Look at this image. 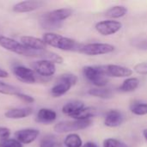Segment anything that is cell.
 <instances>
[{
    "instance_id": "7402d4cb",
    "label": "cell",
    "mask_w": 147,
    "mask_h": 147,
    "mask_svg": "<svg viewBox=\"0 0 147 147\" xmlns=\"http://www.w3.org/2000/svg\"><path fill=\"white\" fill-rule=\"evenodd\" d=\"M127 13V9L123 5H115L106 10L105 16L110 18H120L126 16Z\"/></svg>"
},
{
    "instance_id": "8fae6325",
    "label": "cell",
    "mask_w": 147,
    "mask_h": 147,
    "mask_svg": "<svg viewBox=\"0 0 147 147\" xmlns=\"http://www.w3.org/2000/svg\"><path fill=\"white\" fill-rule=\"evenodd\" d=\"M26 57H31V58H37L39 59H43V60H48L53 63H57V64H61L63 63V58L59 56V54L48 51L47 49L45 50H29L27 53Z\"/></svg>"
},
{
    "instance_id": "277c9868",
    "label": "cell",
    "mask_w": 147,
    "mask_h": 147,
    "mask_svg": "<svg viewBox=\"0 0 147 147\" xmlns=\"http://www.w3.org/2000/svg\"><path fill=\"white\" fill-rule=\"evenodd\" d=\"M78 82V77L71 73H65L60 75L56 84L51 89V95L53 97H59L66 94L70 89Z\"/></svg>"
},
{
    "instance_id": "4dcf8cb0",
    "label": "cell",
    "mask_w": 147,
    "mask_h": 147,
    "mask_svg": "<svg viewBox=\"0 0 147 147\" xmlns=\"http://www.w3.org/2000/svg\"><path fill=\"white\" fill-rule=\"evenodd\" d=\"M134 71L140 75H147V62L139 63L134 66Z\"/></svg>"
},
{
    "instance_id": "5bb4252c",
    "label": "cell",
    "mask_w": 147,
    "mask_h": 147,
    "mask_svg": "<svg viewBox=\"0 0 147 147\" xmlns=\"http://www.w3.org/2000/svg\"><path fill=\"white\" fill-rule=\"evenodd\" d=\"M20 42L28 49L29 50H45L47 48V44L42 39L34 37V36H28L24 35L20 38Z\"/></svg>"
},
{
    "instance_id": "4316f807",
    "label": "cell",
    "mask_w": 147,
    "mask_h": 147,
    "mask_svg": "<svg viewBox=\"0 0 147 147\" xmlns=\"http://www.w3.org/2000/svg\"><path fill=\"white\" fill-rule=\"evenodd\" d=\"M103 147H129L125 143L116 139H107L103 141Z\"/></svg>"
},
{
    "instance_id": "d6a6232c",
    "label": "cell",
    "mask_w": 147,
    "mask_h": 147,
    "mask_svg": "<svg viewBox=\"0 0 147 147\" xmlns=\"http://www.w3.org/2000/svg\"><path fill=\"white\" fill-rule=\"evenodd\" d=\"M9 77V73L8 71H6L5 70L0 68V78H6Z\"/></svg>"
},
{
    "instance_id": "4fadbf2b",
    "label": "cell",
    "mask_w": 147,
    "mask_h": 147,
    "mask_svg": "<svg viewBox=\"0 0 147 147\" xmlns=\"http://www.w3.org/2000/svg\"><path fill=\"white\" fill-rule=\"evenodd\" d=\"M104 71L107 77L113 78H127L133 74V70L130 68L117 65H103Z\"/></svg>"
},
{
    "instance_id": "8992f818",
    "label": "cell",
    "mask_w": 147,
    "mask_h": 147,
    "mask_svg": "<svg viewBox=\"0 0 147 147\" xmlns=\"http://www.w3.org/2000/svg\"><path fill=\"white\" fill-rule=\"evenodd\" d=\"M115 51V47L108 43H90L83 45L79 53L89 56H96L110 53Z\"/></svg>"
},
{
    "instance_id": "7a4b0ae2",
    "label": "cell",
    "mask_w": 147,
    "mask_h": 147,
    "mask_svg": "<svg viewBox=\"0 0 147 147\" xmlns=\"http://www.w3.org/2000/svg\"><path fill=\"white\" fill-rule=\"evenodd\" d=\"M42 40L47 46H50L63 51H76L79 52L84 44L77 42L75 40L62 36L60 34L47 32L43 34Z\"/></svg>"
},
{
    "instance_id": "cb8c5ba5",
    "label": "cell",
    "mask_w": 147,
    "mask_h": 147,
    "mask_svg": "<svg viewBox=\"0 0 147 147\" xmlns=\"http://www.w3.org/2000/svg\"><path fill=\"white\" fill-rule=\"evenodd\" d=\"M65 147H82L83 141L80 136L77 134H70L64 140Z\"/></svg>"
},
{
    "instance_id": "9a60e30c",
    "label": "cell",
    "mask_w": 147,
    "mask_h": 147,
    "mask_svg": "<svg viewBox=\"0 0 147 147\" xmlns=\"http://www.w3.org/2000/svg\"><path fill=\"white\" fill-rule=\"evenodd\" d=\"M44 3L41 1H35V0H28V1H22L16 3L12 10L16 13H27L36 10L41 7Z\"/></svg>"
},
{
    "instance_id": "9c48e42d",
    "label": "cell",
    "mask_w": 147,
    "mask_h": 147,
    "mask_svg": "<svg viewBox=\"0 0 147 147\" xmlns=\"http://www.w3.org/2000/svg\"><path fill=\"white\" fill-rule=\"evenodd\" d=\"M0 47L7 51L22 56H26L28 51V49L26 48L21 42L4 35H0Z\"/></svg>"
},
{
    "instance_id": "e575fe53",
    "label": "cell",
    "mask_w": 147,
    "mask_h": 147,
    "mask_svg": "<svg viewBox=\"0 0 147 147\" xmlns=\"http://www.w3.org/2000/svg\"><path fill=\"white\" fill-rule=\"evenodd\" d=\"M82 147H97V146L93 142H87L84 145H83Z\"/></svg>"
},
{
    "instance_id": "d4e9b609",
    "label": "cell",
    "mask_w": 147,
    "mask_h": 147,
    "mask_svg": "<svg viewBox=\"0 0 147 147\" xmlns=\"http://www.w3.org/2000/svg\"><path fill=\"white\" fill-rule=\"evenodd\" d=\"M19 92L21 91L17 87L6 84L3 81H0V94L9 95V96H16Z\"/></svg>"
},
{
    "instance_id": "d6986e66",
    "label": "cell",
    "mask_w": 147,
    "mask_h": 147,
    "mask_svg": "<svg viewBox=\"0 0 147 147\" xmlns=\"http://www.w3.org/2000/svg\"><path fill=\"white\" fill-rule=\"evenodd\" d=\"M84 107H85V105H84V103L83 102L72 101V102H69L65 103L63 106L62 112L65 115H68V116L71 117L72 115H74L76 113H78L79 110H81Z\"/></svg>"
},
{
    "instance_id": "484cf974",
    "label": "cell",
    "mask_w": 147,
    "mask_h": 147,
    "mask_svg": "<svg viewBox=\"0 0 147 147\" xmlns=\"http://www.w3.org/2000/svg\"><path fill=\"white\" fill-rule=\"evenodd\" d=\"M131 112L136 115H147V103L146 102H134L131 105Z\"/></svg>"
},
{
    "instance_id": "83f0119b",
    "label": "cell",
    "mask_w": 147,
    "mask_h": 147,
    "mask_svg": "<svg viewBox=\"0 0 147 147\" xmlns=\"http://www.w3.org/2000/svg\"><path fill=\"white\" fill-rule=\"evenodd\" d=\"M40 147H55V141L52 136H45L40 140Z\"/></svg>"
},
{
    "instance_id": "ba28073f",
    "label": "cell",
    "mask_w": 147,
    "mask_h": 147,
    "mask_svg": "<svg viewBox=\"0 0 147 147\" xmlns=\"http://www.w3.org/2000/svg\"><path fill=\"white\" fill-rule=\"evenodd\" d=\"M12 71L16 78L24 84H31L38 81L39 76H37L33 69H30L24 65H16L13 67Z\"/></svg>"
},
{
    "instance_id": "1f68e13d",
    "label": "cell",
    "mask_w": 147,
    "mask_h": 147,
    "mask_svg": "<svg viewBox=\"0 0 147 147\" xmlns=\"http://www.w3.org/2000/svg\"><path fill=\"white\" fill-rule=\"evenodd\" d=\"M16 96L18 97L19 99H21L22 101L27 102V103H33L34 102V98L33 96H31L29 95H26L22 92H19Z\"/></svg>"
},
{
    "instance_id": "ffe728a7",
    "label": "cell",
    "mask_w": 147,
    "mask_h": 147,
    "mask_svg": "<svg viewBox=\"0 0 147 147\" xmlns=\"http://www.w3.org/2000/svg\"><path fill=\"white\" fill-rule=\"evenodd\" d=\"M95 115H96V109L94 108L84 107L78 113H76L74 115H72L71 118L77 121H88L90 120V118L93 117Z\"/></svg>"
},
{
    "instance_id": "e0dca14e",
    "label": "cell",
    "mask_w": 147,
    "mask_h": 147,
    "mask_svg": "<svg viewBox=\"0 0 147 147\" xmlns=\"http://www.w3.org/2000/svg\"><path fill=\"white\" fill-rule=\"evenodd\" d=\"M123 121H124V117L122 114L119 110L112 109L107 112L104 120V124L109 127H116L121 126Z\"/></svg>"
},
{
    "instance_id": "f546056e",
    "label": "cell",
    "mask_w": 147,
    "mask_h": 147,
    "mask_svg": "<svg viewBox=\"0 0 147 147\" xmlns=\"http://www.w3.org/2000/svg\"><path fill=\"white\" fill-rule=\"evenodd\" d=\"M11 134L10 129L6 127H0V142H3L9 139Z\"/></svg>"
},
{
    "instance_id": "5b68a950",
    "label": "cell",
    "mask_w": 147,
    "mask_h": 147,
    "mask_svg": "<svg viewBox=\"0 0 147 147\" xmlns=\"http://www.w3.org/2000/svg\"><path fill=\"white\" fill-rule=\"evenodd\" d=\"M92 125V121H62L55 124L53 127V130L58 134H65V133H71L74 131L83 130L88 128Z\"/></svg>"
},
{
    "instance_id": "ac0fdd59",
    "label": "cell",
    "mask_w": 147,
    "mask_h": 147,
    "mask_svg": "<svg viewBox=\"0 0 147 147\" xmlns=\"http://www.w3.org/2000/svg\"><path fill=\"white\" fill-rule=\"evenodd\" d=\"M57 119V113L51 109H40L36 115V121L42 124L53 123Z\"/></svg>"
},
{
    "instance_id": "30bf717a",
    "label": "cell",
    "mask_w": 147,
    "mask_h": 147,
    "mask_svg": "<svg viewBox=\"0 0 147 147\" xmlns=\"http://www.w3.org/2000/svg\"><path fill=\"white\" fill-rule=\"evenodd\" d=\"M96 31L103 35V36H109L116 34L121 30L122 28V24L121 22L115 21V20H105L99 22L95 26Z\"/></svg>"
},
{
    "instance_id": "836d02e7",
    "label": "cell",
    "mask_w": 147,
    "mask_h": 147,
    "mask_svg": "<svg viewBox=\"0 0 147 147\" xmlns=\"http://www.w3.org/2000/svg\"><path fill=\"white\" fill-rule=\"evenodd\" d=\"M138 47L140 49H143V50H147V40H144L140 42V44L138 45Z\"/></svg>"
},
{
    "instance_id": "3957f363",
    "label": "cell",
    "mask_w": 147,
    "mask_h": 147,
    "mask_svg": "<svg viewBox=\"0 0 147 147\" xmlns=\"http://www.w3.org/2000/svg\"><path fill=\"white\" fill-rule=\"evenodd\" d=\"M83 73L84 78L94 85L102 88L107 85L109 79L105 74L103 65H88L84 67Z\"/></svg>"
},
{
    "instance_id": "52a82bcc",
    "label": "cell",
    "mask_w": 147,
    "mask_h": 147,
    "mask_svg": "<svg viewBox=\"0 0 147 147\" xmlns=\"http://www.w3.org/2000/svg\"><path fill=\"white\" fill-rule=\"evenodd\" d=\"M32 67L34 71L37 74V76L43 78H51L56 72L55 64L48 60H36L32 64Z\"/></svg>"
},
{
    "instance_id": "2e32d148",
    "label": "cell",
    "mask_w": 147,
    "mask_h": 147,
    "mask_svg": "<svg viewBox=\"0 0 147 147\" xmlns=\"http://www.w3.org/2000/svg\"><path fill=\"white\" fill-rule=\"evenodd\" d=\"M34 110L30 107L26 108H15L9 109L4 113V116L8 119L12 120H20V119H25L31 115L33 114Z\"/></svg>"
},
{
    "instance_id": "7c38bea8",
    "label": "cell",
    "mask_w": 147,
    "mask_h": 147,
    "mask_svg": "<svg viewBox=\"0 0 147 147\" xmlns=\"http://www.w3.org/2000/svg\"><path fill=\"white\" fill-rule=\"evenodd\" d=\"M40 135V131L34 128H24L15 133V137L22 145H29L33 143Z\"/></svg>"
},
{
    "instance_id": "603a6c76",
    "label": "cell",
    "mask_w": 147,
    "mask_h": 147,
    "mask_svg": "<svg viewBox=\"0 0 147 147\" xmlns=\"http://www.w3.org/2000/svg\"><path fill=\"white\" fill-rule=\"evenodd\" d=\"M89 95L102 99H109L113 97V91L110 89L105 88H93L89 90Z\"/></svg>"
},
{
    "instance_id": "f1b7e54d",
    "label": "cell",
    "mask_w": 147,
    "mask_h": 147,
    "mask_svg": "<svg viewBox=\"0 0 147 147\" xmlns=\"http://www.w3.org/2000/svg\"><path fill=\"white\" fill-rule=\"evenodd\" d=\"M0 147H22V145L16 139H9L3 142H0Z\"/></svg>"
},
{
    "instance_id": "d590c367",
    "label": "cell",
    "mask_w": 147,
    "mask_h": 147,
    "mask_svg": "<svg viewBox=\"0 0 147 147\" xmlns=\"http://www.w3.org/2000/svg\"><path fill=\"white\" fill-rule=\"evenodd\" d=\"M143 136H144L145 140L147 141V129H145V130L143 131Z\"/></svg>"
},
{
    "instance_id": "44dd1931",
    "label": "cell",
    "mask_w": 147,
    "mask_h": 147,
    "mask_svg": "<svg viewBox=\"0 0 147 147\" xmlns=\"http://www.w3.org/2000/svg\"><path fill=\"white\" fill-rule=\"evenodd\" d=\"M140 83V79L137 78H128L122 83L119 90L122 92H132L139 87Z\"/></svg>"
},
{
    "instance_id": "6da1fadb",
    "label": "cell",
    "mask_w": 147,
    "mask_h": 147,
    "mask_svg": "<svg viewBox=\"0 0 147 147\" xmlns=\"http://www.w3.org/2000/svg\"><path fill=\"white\" fill-rule=\"evenodd\" d=\"M72 15L71 9L63 8L44 13L40 17V25L44 29L54 30L62 27L63 22Z\"/></svg>"
}]
</instances>
